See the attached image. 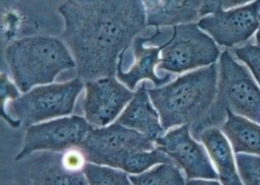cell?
<instances>
[{"mask_svg":"<svg viewBox=\"0 0 260 185\" xmlns=\"http://www.w3.org/2000/svg\"><path fill=\"white\" fill-rule=\"evenodd\" d=\"M155 142L145 135L114 123L105 127H92L79 148L88 163L121 169L131 153L152 150Z\"/></svg>","mask_w":260,"mask_h":185,"instance_id":"7","label":"cell"},{"mask_svg":"<svg viewBox=\"0 0 260 185\" xmlns=\"http://www.w3.org/2000/svg\"><path fill=\"white\" fill-rule=\"evenodd\" d=\"M62 153L47 151L37 157L30 167L31 185H88L83 171L65 169Z\"/></svg>","mask_w":260,"mask_h":185,"instance_id":"15","label":"cell"},{"mask_svg":"<svg viewBox=\"0 0 260 185\" xmlns=\"http://www.w3.org/2000/svg\"><path fill=\"white\" fill-rule=\"evenodd\" d=\"M186 185H222L216 180L209 179H188L186 181Z\"/></svg>","mask_w":260,"mask_h":185,"instance_id":"26","label":"cell"},{"mask_svg":"<svg viewBox=\"0 0 260 185\" xmlns=\"http://www.w3.org/2000/svg\"><path fill=\"white\" fill-rule=\"evenodd\" d=\"M19 98L18 90L16 85L13 84L7 77V75L2 72L1 73V106L2 110L5 108L6 104L10 101L16 100Z\"/></svg>","mask_w":260,"mask_h":185,"instance_id":"24","label":"cell"},{"mask_svg":"<svg viewBox=\"0 0 260 185\" xmlns=\"http://www.w3.org/2000/svg\"><path fill=\"white\" fill-rule=\"evenodd\" d=\"M238 173L244 185H260V157L236 153Z\"/></svg>","mask_w":260,"mask_h":185,"instance_id":"21","label":"cell"},{"mask_svg":"<svg viewBox=\"0 0 260 185\" xmlns=\"http://www.w3.org/2000/svg\"><path fill=\"white\" fill-rule=\"evenodd\" d=\"M228 111L260 124V87L248 68L225 50L219 56L215 100L208 113L190 126L191 134L199 139L204 130L222 124Z\"/></svg>","mask_w":260,"mask_h":185,"instance_id":"4","label":"cell"},{"mask_svg":"<svg viewBox=\"0 0 260 185\" xmlns=\"http://www.w3.org/2000/svg\"><path fill=\"white\" fill-rule=\"evenodd\" d=\"M256 45L258 47H260V13L258 16V26H257V30H256Z\"/></svg>","mask_w":260,"mask_h":185,"instance_id":"27","label":"cell"},{"mask_svg":"<svg viewBox=\"0 0 260 185\" xmlns=\"http://www.w3.org/2000/svg\"><path fill=\"white\" fill-rule=\"evenodd\" d=\"M133 96L134 92L114 76L86 81L82 105L85 120L94 128L107 126L118 117Z\"/></svg>","mask_w":260,"mask_h":185,"instance_id":"11","label":"cell"},{"mask_svg":"<svg viewBox=\"0 0 260 185\" xmlns=\"http://www.w3.org/2000/svg\"><path fill=\"white\" fill-rule=\"evenodd\" d=\"M233 53L240 61L247 65L253 78L260 87V47L253 44H247L235 48Z\"/></svg>","mask_w":260,"mask_h":185,"instance_id":"22","label":"cell"},{"mask_svg":"<svg viewBox=\"0 0 260 185\" xmlns=\"http://www.w3.org/2000/svg\"><path fill=\"white\" fill-rule=\"evenodd\" d=\"M217 65L188 72L162 86L147 88L165 130L199 122L210 110L217 90Z\"/></svg>","mask_w":260,"mask_h":185,"instance_id":"2","label":"cell"},{"mask_svg":"<svg viewBox=\"0 0 260 185\" xmlns=\"http://www.w3.org/2000/svg\"><path fill=\"white\" fill-rule=\"evenodd\" d=\"M222 9V1L219 0H205L202 1L200 8V18L213 14Z\"/></svg>","mask_w":260,"mask_h":185,"instance_id":"25","label":"cell"},{"mask_svg":"<svg viewBox=\"0 0 260 185\" xmlns=\"http://www.w3.org/2000/svg\"><path fill=\"white\" fill-rule=\"evenodd\" d=\"M61 162L65 169L73 172H78L83 171V168L87 161L83 151L79 147H73L63 151Z\"/></svg>","mask_w":260,"mask_h":185,"instance_id":"23","label":"cell"},{"mask_svg":"<svg viewBox=\"0 0 260 185\" xmlns=\"http://www.w3.org/2000/svg\"><path fill=\"white\" fill-rule=\"evenodd\" d=\"M199 140L204 144L212 160L220 183L222 185H244L236 169L231 144L223 133L216 127L208 128L200 134Z\"/></svg>","mask_w":260,"mask_h":185,"instance_id":"16","label":"cell"},{"mask_svg":"<svg viewBox=\"0 0 260 185\" xmlns=\"http://www.w3.org/2000/svg\"><path fill=\"white\" fill-rule=\"evenodd\" d=\"M5 59L15 85L24 94L35 85L51 83L61 72L76 67L63 40L48 36L12 42L5 50Z\"/></svg>","mask_w":260,"mask_h":185,"instance_id":"3","label":"cell"},{"mask_svg":"<svg viewBox=\"0 0 260 185\" xmlns=\"http://www.w3.org/2000/svg\"><path fill=\"white\" fill-rule=\"evenodd\" d=\"M92 126L82 117L71 116L27 127L23 144L15 157L19 161L37 150L63 152L79 147Z\"/></svg>","mask_w":260,"mask_h":185,"instance_id":"8","label":"cell"},{"mask_svg":"<svg viewBox=\"0 0 260 185\" xmlns=\"http://www.w3.org/2000/svg\"><path fill=\"white\" fill-rule=\"evenodd\" d=\"M129 179L133 185H186L176 164H159L141 174L131 175Z\"/></svg>","mask_w":260,"mask_h":185,"instance_id":"18","label":"cell"},{"mask_svg":"<svg viewBox=\"0 0 260 185\" xmlns=\"http://www.w3.org/2000/svg\"><path fill=\"white\" fill-rule=\"evenodd\" d=\"M154 34L147 37H136L133 43L121 53V57L129 60L128 64L117 65V77L125 83L129 89L143 80H150L156 87L165 85L171 78V73L162 76L156 74L155 67L159 64L160 47L157 45Z\"/></svg>","mask_w":260,"mask_h":185,"instance_id":"12","label":"cell"},{"mask_svg":"<svg viewBox=\"0 0 260 185\" xmlns=\"http://www.w3.org/2000/svg\"><path fill=\"white\" fill-rule=\"evenodd\" d=\"M146 81H142L134 92L132 100L118 118L116 123L135 130L152 141L164 135L166 131L160 123L159 115L152 105L147 92Z\"/></svg>","mask_w":260,"mask_h":185,"instance_id":"13","label":"cell"},{"mask_svg":"<svg viewBox=\"0 0 260 185\" xmlns=\"http://www.w3.org/2000/svg\"><path fill=\"white\" fill-rule=\"evenodd\" d=\"M259 13L260 1H253L204 16L198 20L197 25L216 44L234 47L245 43L256 33Z\"/></svg>","mask_w":260,"mask_h":185,"instance_id":"9","label":"cell"},{"mask_svg":"<svg viewBox=\"0 0 260 185\" xmlns=\"http://www.w3.org/2000/svg\"><path fill=\"white\" fill-rule=\"evenodd\" d=\"M156 147L165 151L182 169L188 179L218 178L205 148L198 143L190 132V125L172 129L155 140Z\"/></svg>","mask_w":260,"mask_h":185,"instance_id":"10","label":"cell"},{"mask_svg":"<svg viewBox=\"0 0 260 185\" xmlns=\"http://www.w3.org/2000/svg\"><path fill=\"white\" fill-rule=\"evenodd\" d=\"M82 87L80 78L40 85L8 102L2 110V117L13 127L20 123L29 127L44 120L69 115Z\"/></svg>","mask_w":260,"mask_h":185,"instance_id":"5","label":"cell"},{"mask_svg":"<svg viewBox=\"0 0 260 185\" xmlns=\"http://www.w3.org/2000/svg\"><path fill=\"white\" fill-rule=\"evenodd\" d=\"M58 10L65 23L62 40L85 81L114 76L121 53L146 26L143 1L69 0Z\"/></svg>","mask_w":260,"mask_h":185,"instance_id":"1","label":"cell"},{"mask_svg":"<svg viewBox=\"0 0 260 185\" xmlns=\"http://www.w3.org/2000/svg\"><path fill=\"white\" fill-rule=\"evenodd\" d=\"M83 174L88 185H133L126 172L108 166L86 163Z\"/></svg>","mask_w":260,"mask_h":185,"instance_id":"20","label":"cell"},{"mask_svg":"<svg viewBox=\"0 0 260 185\" xmlns=\"http://www.w3.org/2000/svg\"><path fill=\"white\" fill-rule=\"evenodd\" d=\"M159 164H175V162L160 148L155 147L152 150L137 151L129 155L122 163L120 170L138 175Z\"/></svg>","mask_w":260,"mask_h":185,"instance_id":"19","label":"cell"},{"mask_svg":"<svg viewBox=\"0 0 260 185\" xmlns=\"http://www.w3.org/2000/svg\"><path fill=\"white\" fill-rule=\"evenodd\" d=\"M220 51L213 39L197 23L179 24L173 27L170 40L160 46L158 70L182 73L217 61Z\"/></svg>","mask_w":260,"mask_h":185,"instance_id":"6","label":"cell"},{"mask_svg":"<svg viewBox=\"0 0 260 185\" xmlns=\"http://www.w3.org/2000/svg\"><path fill=\"white\" fill-rule=\"evenodd\" d=\"M220 131L230 141L235 155L260 157V124L228 111Z\"/></svg>","mask_w":260,"mask_h":185,"instance_id":"17","label":"cell"},{"mask_svg":"<svg viewBox=\"0 0 260 185\" xmlns=\"http://www.w3.org/2000/svg\"><path fill=\"white\" fill-rule=\"evenodd\" d=\"M143 3L148 26H176L200 19L201 0H148Z\"/></svg>","mask_w":260,"mask_h":185,"instance_id":"14","label":"cell"}]
</instances>
